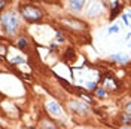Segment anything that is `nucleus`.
<instances>
[{"label": "nucleus", "instance_id": "39448f33", "mask_svg": "<svg viewBox=\"0 0 131 129\" xmlns=\"http://www.w3.org/2000/svg\"><path fill=\"white\" fill-rule=\"evenodd\" d=\"M70 107L73 108L74 111H78V113H81V114H85L86 113V105L83 104V102H81V101H73L72 104H70Z\"/></svg>", "mask_w": 131, "mask_h": 129}, {"label": "nucleus", "instance_id": "423d86ee", "mask_svg": "<svg viewBox=\"0 0 131 129\" xmlns=\"http://www.w3.org/2000/svg\"><path fill=\"white\" fill-rule=\"evenodd\" d=\"M110 58H112L113 61H116V62H121V64L130 61V55H127V54H115V55H112Z\"/></svg>", "mask_w": 131, "mask_h": 129}, {"label": "nucleus", "instance_id": "9d476101", "mask_svg": "<svg viewBox=\"0 0 131 129\" xmlns=\"http://www.w3.org/2000/svg\"><path fill=\"white\" fill-rule=\"evenodd\" d=\"M97 97L98 98H104L106 97V91H104V89H98L97 91Z\"/></svg>", "mask_w": 131, "mask_h": 129}, {"label": "nucleus", "instance_id": "20e7f679", "mask_svg": "<svg viewBox=\"0 0 131 129\" xmlns=\"http://www.w3.org/2000/svg\"><path fill=\"white\" fill-rule=\"evenodd\" d=\"M101 10H103V5L95 0V2H92V5H91L90 10H88V15L90 16H97L98 14H101Z\"/></svg>", "mask_w": 131, "mask_h": 129}, {"label": "nucleus", "instance_id": "ddd939ff", "mask_svg": "<svg viewBox=\"0 0 131 129\" xmlns=\"http://www.w3.org/2000/svg\"><path fill=\"white\" fill-rule=\"evenodd\" d=\"M118 31H119V27L118 25H113V27L109 28V33H118Z\"/></svg>", "mask_w": 131, "mask_h": 129}, {"label": "nucleus", "instance_id": "6e6552de", "mask_svg": "<svg viewBox=\"0 0 131 129\" xmlns=\"http://www.w3.org/2000/svg\"><path fill=\"white\" fill-rule=\"evenodd\" d=\"M42 129H55V126H54L51 122H43V125H42Z\"/></svg>", "mask_w": 131, "mask_h": 129}, {"label": "nucleus", "instance_id": "7ed1b4c3", "mask_svg": "<svg viewBox=\"0 0 131 129\" xmlns=\"http://www.w3.org/2000/svg\"><path fill=\"white\" fill-rule=\"evenodd\" d=\"M46 108H48V111L52 114V116H61V113H63L60 104L55 102V101H48V102H46Z\"/></svg>", "mask_w": 131, "mask_h": 129}, {"label": "nucleus", "instance_id": "f8f14e48", "mask_svg": "<svg viewBox=\"0 0 131 129\" xmlns=\"http://www.w3.org/2000/svg\"><path fill=\"white\" fill-rule=\"evenodd\" d=\"M12 62H16V64H19V62H24V58H21V57H15L14 59H12Z\"/></svg>", "mask_w": 131, "mask_h": 129}, {"label": "nucleus", "instance_id": "4468645a", "mask_svg": "<svg viewBox=\"0 0 131 129\" xmlns=\"http://www.w3.org/2000/svg\"><path fill=\"white\" fill-rule=\"evenodd\" d=\"M127 111H128V113H131V101L127 104Z\"/></svg>", "mask_w": 131, "mask_h": 129}, {"label": "nucleus", "instance_id": "f03ea898", "mask_svg": "<svg viewBox=\"0 0 131 129\" xmlns=\"http://www.w3.org/2000/svg\"><path fill=\"white\" fill-rule=\"evenodd\" d=\"M21 14L24 16L27 21H36V19H39L40 18V12H39V9L33 8V6H25V8L21 9Z\"/></svg>", "mask_w": 131, "mask_h": 129}, {"label": "nucleus", "instance_id": "2eb2a0df", "mask_svg": "<svg viewBox=\"0 0 131 129\" xmlns=\"http://www.w3.org/2000/svg\"><path fill=\"white\" fill-rule=\"evenodd\" d=\"M130 46H131V45H130Z\"/></svg>", "mask_w": 131, "mask_h": 129}, {"label": "nucleus", "instance_id": "0eeeda50", "mask_svg": "<svg viewBox=\"0 0 131 129\" xmlns=\"http://www.w3.org/2000/svg\"><path fill=\"white\" fill-rule=\"evenodd\" d=\"M69 3H70V8L73 9L74 12H79V10L83 8L85 0H69Z\"/></svg>", "mask_w": 131, "mask_h": 129}, {"label": "nucleus", "instance_id": "9b49d317", "mask_svg": "<svg viewBox=\"0 0 131 129\" xmlns=\"http://www.w3.org/2000/svg\"><path fill=\"white\" fill-rule=\"evenodd\" d=\"M122 122L124 123H131V116L130 114H125V116L122 117Z\"/></svg>", "mask_w": 131, "mask_h": 129}, {"label": "nucleus", "instance_id": "f257e3e1", "mask_svg": "<svg viewBox=\"0 0 131 129\" xmlns=\"http://www.w3.org/2000/svg\"><path fill=\"white\" fill-rule=\"evenodd\" d=\"M19 25V18L15 12H8L2 16V28L8 34H14Z\"/></svg>", "mask_w": 131, "mask_h": 129}, {"label": "nucleus", "instance_id": "1a4fd4ad", "mask_svg": "<svg viewBox=\"0 0 131 129\" xmlns=\"http://www.w3.org/2000/svg\"><path fill=\"white\" fill-rule=\"evenodd\" d=\"M25 46H27V40H25V39H19V40H18V48L24 49Z\"/></svg>", "mask_w": 131, "mask_h": 129}]
</instances>
